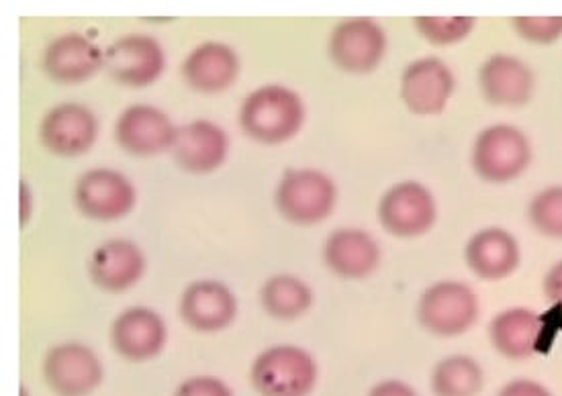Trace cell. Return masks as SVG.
<instances>
[{
  "instance_id": "1",
  "label": "cell",
  "mask_w": 562,
  "mask_h": 396,
  "mask_svg": "<svg viewBox=\"0 0 562 396\" xmlns=\"http://www.w3.org/2000/svg\"><path fill=\"white\" fill-rule=\"evenodd\" d=\"M305 103L301 94L282 84L252 90L239 109V125L248 137L265 146H279L303 129Z\"/></svg>"
},
{
  "instance_id": "2",
  "label": "cell",
  "mask_w": 562,
  "mask_h": 396,
  "mask_svg": "<svg viewBox=\"0 0 562 396\" xmlns=\"http://www.w3.org/2000/svg\"><path fill=\"white\" fill-rule=\"evenodd\" d=\"M532 142L516 125H488L474 137L471 166L487 184H509L532 163Z\"/></svg>"
},
{
  "instance_id": "3",
  "label": "cell",
  "mask_w": 562,
  "mask_h": 396,
  "mask_svg": "<svg viewBox=\"0 0 562 396\" xmlns=\"http://www.w3.org/2000/svg\"><path fill=\"white\" fill-rule=\"evenodd\" d=\"M338 203V186L326 172L315 168H291L282 174L274 206L293 225H317L326 220Z\"/></svg>"
},
{
  "instance_id": "4",
  "label": "cell",
  "mask_w": 562,
  "mask_h": 396,
  "mask_svg": "<svg viewBox=\"0 0 562 396\" xmlns=\"http://www.w3.org/2000/svg\"><path fill=\"white\" fill-rule=\"evenodd\" d=\"M481 305L473 288L459 280H440L417 301V321L436 338H459L479 319Z\"/></svg>"
},
{
  "instance_id": "5",
  "label": "cell",
  "mask_w": 562,
  "mask_h": 396,
  "mask_svg": "<svg viewBox=\"0 0 562 396\" xmlns=\"http://www.w3.org/2000/svg\"><path fill=\"white\" fill-rule=\"evenodd\" d=\"M319 378L317 362L299 346H272L254 360L250 381L260 396H310Z\"/></svg>"
},
{
  "instance_id": "6",
  "label": "cell",
  "mask_w": 562,
  "mask_h": 396,
  "mask_svg": "<svg viewBox=\"0 0 562 396\" xmlns=\"http://www.w3.org/2000/svg\"><path fill=\"white\" fill-rule=\"evenodd\" d=\"M376 217L386 234L414 239L428 234L438 219L436 196L417 180H403L386 189L376 206Z\"/></svg>"
},
{
  "instance_id": "7",
  "label": "cell",
  "mask_w": 562,
  "mask_h": 396,
  "mask_svg": "<svg viewBox=\"0 0 562 396\" xmlns=\"http://www.w3.org/2000/svg\"><path fill=\"white\" fill-rule=\"evenodd\" d=\"M385 54V30L372 19H346L329 33L327 56L341 72H374Z\"/></svg>"
},
{
  "instance_id": "8",
  "label": "cell",
  "mask_w": 562,
  "mask_h": 396,
  "mask_svg": "<svg viewBox=\"0 0 562 396\" xmlns=\"http://www.w3.org/2000/svg\"><path fill=\"white\" fill-rule=\"evenodd\" d=\"M457 90V76L440 58H419L401 73L400 97L409 113L434 117L445 113Z\"/></svg>"
},
{
  "instance_id": "9",
  "label": "cell",
  "mask_w": 562,
  "mask_h": 396,
  "mask_svg": "<svg viewBox=\"0 0 562 396\" xmlns=\"http://www.w3.org/2000/svg\"><path fill=\"white\" fill-rule=\"evenodd\" d=\"M75 203L92 220L127 217L137 203L134 182L113 168H92L76 180Z\"/></svg>"
},
{
  "instance_id": "10",
  "label": "cell",
  "mask_w": 562,
  "mask_h": 396,
  "mask_svg": "<svg viewBox=\"0 0 562 396\" xmlns=\"http://www.w3.org/2000/svg\"><path fill=\"white\" fill-rule=\"evenodd\" d=\"M166 68L162 45L151 35H123L104 49V72L121 87L146 89Z\"/></svg>"
},
{
  "instance_id": "11",
  "label": "cell",
  "mask_w": 562,
  "mask_h": 396,
  "mask_svg": "<svg viewBox=\"0 0 562 396\" xmlns=\"http://www.w3.org/2000/svg\"><path fill=\"white\" fill-rule=\"evenodd\" d=\"M103 376V364L89 346L68 341L45 353V384L58 396H89Z\"/></svg>"
},
{
  "instance_id": "12",
  "label": "cell",
  "mask_w": 562,
  "mask_h": 396,
  "mask_svg": "<svg viewBox=\"0 0 562 396\" xmlns=\"http://www.w3.org/2000/svg\"><path fill=\"white\" fill-rule=\"evenodd\" d=\"M177 129L162 109L139 103L127 106L119 115L113 135L125 154L151 158L172 149Z\"/></svg>"
},
{
  "instance_id": "13",
  "label": "cell",
  "mask_w": 562,
  "mask_h": 396,
  "mask_svg": "<svg viewBox=\"0 0 562 396\" xmlns=\"http://www.w3.org/2000/svg\"><path fill=\"white\" fill-rule=\"evenodd\" d=\"M99 121L89 106L61 103L49 109L40 125V139L45 149L59 158H78L94 146Z\"/></svg>"
},
{
  "instance_id": "14",
  "label": "cell",
  "mask_w": 562,
  "mask_h": 396,
  "mask_svg": "<svg viewBox=\"0 0 562 396\" xmlns=\"http://www.w3.org/2000/svg\"><path fill=\"white\" fill-rule=\"evenodd\" d=\"M178 310L194 331L217 333L236 321L237 298L220 280H196L184 288Z\"/></svg>"
},
{
  "instance_id": "15",
  "label": "cell",
  "mask_w": 562,
  "mask_h": 396,
  "mask_svg": "<svg viewBox=\"0 0 562 396\" xmlns=\"http://www.w3.org/2000/svg\"><path fill=\"white\" fill-rule=\"evenodd\" d=\"M479 89L488 104L516 109L532 101L536 78L524 59L493 54L479 68Z\"/></svg>"
},
{
  "instance_id": "16",
  "label": "cell",
  "mask_w": 562,
  "mask_h": 396,
  "mask_svg": "<svg viewBox=\"0 0 562 396\" xmlns=\"http://www.w3.org/2000/svg\"><path fill=\"white\" fill-rule=\"evenodd\" d=\"M172 156L178 166L189 174H211L222 168L229 139L217 123L209 118H196L178 127Z\"/></svg>"
},
{
  "instance_id": "17",
  "label": "cell",
  "mask_w": 562,
  "mask_h": 396,
  "mask_svg": "<svg viewBox=\"0 0 562 396\" xmlns=\"http://www.w3.org/2000/svg\"><path fill=\"white\" fill-rule=\"evenodd\" d=\"M464 262L476 279L499 282L509 279L521 264L518 237L504 227H485L469 237Z\"/></svg>"
},
{
  "instance_id": "18",
  "label": "cell",
  "mask_w": 562,
  "mask_h": 396,
  "mask_svg": "<svg viewBox=\"0 0 562 396\" xmlns=\"http://www.w3.org/2000/svg\"><path fill=\"white\" fill-rule=\"evenodd\" d=\"M168 329L162 317L148 307L125 308L111 325L113 350L130 362H146L162 352Z\"/></svg>"
},
{
  "instance_id": "19",
  "label": "cell",
  "mask_w": 562,
  "mask_h": 396,
  "mask_svg": "<svg viewBox=\"0 0 562 396\" xmlns=\"http://www.w3.org/2000/svg\"><path fill=\"white\" fill-rule=\"evenodd\" d=\"M44 70L58 84H80L104 70V52L82 33H64L45 47Z\"/></svg>"
},
{
  "instance_id": "20",
  "label": "cell",
  "mask_w": 562,
  "mask_h": 396,
  "mask_svg": "<svg viewBox=\"0 0 562 396\" xmlns=\"http://www.w3.org/2000/svg\"><path fill=\"white\" fill-rule=\"evenodd\" d=\"M146 272V256L130 239H109L90 253L89 276L106 293H123Z\"/></svg>"
},
{
  "instance_id": "21",
  "label": "cell",
  "mask_w": 562,
  "mask_h": 396,
  "mask_svg": "<svg viewBox=\"0 0 562 396\" xmlns=\"http://www.w3.org/2000/svg\"><path fill=\"white\" fill-rule=\"evenodd\" d=\"M381 246L364 229L340 227L327 235L324 244V262L340 279L362 280L381 264Z\"/></svg>"
},
{
  "instance_id": "22",
  "label": "cell",
  "mask_w": 562,
  "mask_h": 396,
  "mask_svg": "<svg viewBox=\"0 0 562 396\" xmlns=\"http://www.w3.org/2000/svg\"><path fill=\"white\" fill-rule=\"evenodd\" d=\"M184 82L203 94L229 89L239 73V58L232 45L205 42L196 45L180 66Z\"/></svg>"
},
{
  "instance_id": "23",
  "label": "cell",
  "mask_w": 562,
  "mask_h": 396,
  "mask_svg": "<svg viewBox=\"0 0 562 396\" xmlns=\"http://www.w3.org/2000/svg\"><path fill=\"white\" fill-rule=\"evenodd\" d=\"M544 315L528 307L505 308L488 324V341L509 360H524L542 346Z\"/></svg>"
},
{
  "instance_id": "24",
  "label": "cell",
  "mask_w": 562,
  "mask_h": 396,
  "mask_svg": "<svg viewBox=\"0 0 562 396\" xmlns=\"http://www.w3.org/2000/svg\"><path fill=\"white\" fill-rule=\"evenodd\" d=\"M260 305L272 319L293 321L313 305V291L305 280L293 274H277L260 288Z\"/></svg>"
},
{
  "instance_id": "25",
  "label": "cell",
  "mask_w": 562,
  "mask_h": 396,
  "mask_svg": "<svg viewBox=\"0 0 562 396\" xmlns=\"http://www.w3.org/2000/svg\"><path fill=\"white\" fill-rule=\"evenodd\" d=\"M485 372L481 364L464 353L442 358L429 376L434 396H476L483 391Z\"/></svg>"
},
{
  "instance_id": "26",
  "label": "cell",
  "mask_w": 562,
  "mask_h": 396,
  "mask_svg": "<svg viewBox=\"0 0 562 396\" xmlns=\"http://www.w3.org/2000/svg\"><path fill=\"white\" fill-rule=\"evenodd\" d=\"M528 220L548 239H562V184H552L533 194L528 205Z\"/></svg>"
},
{
  "instance_id": "27",
  "label": "cell",
  "mask_w": 562,
  "mask_h": 396,
  "mask_svg": "<svg viewBox=\"0 0 562 396\" xmlns=\"http://www.w3.org/2000/svg\"><path fill=\"white\" fill-rule=\"evenodd\" d=\"M414 27L428 44L454 45L473 33L476 21L473 16H417Z\"/></svg>"
},
{
  "instance_id": "28",
  "label": "cell",
  "mask_w": 562,
  "mask_h": 396,
  "mask_svg": "<svg viewBox=\"0 0 562 396\" xmlns=\"http://www.w3.org/2000/svg\"><path fill=\"white\" fill-rule=\"evenodd\" d=\"M512 27L528 44L552 45L562 39V16H516Z\"/></svg>"
},
{
  "instance_id": "29",
  "label": "cell",
  "mask_w": 562,
  "mask_h": 396,
  "mask_svg": "<svg viewBox=\"0 0 562 396\" xmlns=\"http://www.w3.org/2000/svg\"><path fill=\"white\" fill-rule=\"evenodd\" d=\"M175 396H234V393L215 376H193L178 386Z\"/></svg>"
},
{
  "instance_id": "30",
  "label": "cell",
  "mask_w": 562,
  "mask_h": 396,
  "mask_svg": "<svg viewBox=\"0 0 562 396\" xmlns=\"http://www.w3.org/2000/svg\"><path fill=\"white\" fill-rule=\"evenodd\" d=\"M497 396H552V393L540 382L518 378V381L507 382Z\"/></svg>"
},
{
  "instance_id": "31",
  "label": "cell",
  "mask_w": 562,
  "mask_h": 396,
  "mask_svg": "<svg viewBox=\"0 0 562 396\" xmlns=\"http://www.w3.org/2000/svg\"><path fill=\"white\" fill-rule=\"evenodd\" d=\"M542 288H544L547 298H550V303L562 308V260L552 264V268L548 270Z\"/></svg>"
},
{
  "instance_id": "32",
  "label": "cell",
  "mask_w": 562,
  "mask_h": 396,
  "mask_svg": "<svg viewBox=\"0 0 562 396\" xmlns=\"http://www.w3.org/2000/svg\"><path fill=\"white\" fill-rule=\"evenodd\" d=\"M367 396H419L415 393L414 386H409L407 382L395 381V378H389V381L379 382L374 384L369 391Z\"/></svg>"
},
{
  "instance_id": "33",
  "label": "cell",
  "mask_w": 562,
  "mask_h": 396,
  "mask_svg": "<svg viewBox=\"0 0 562 396\" xmlns=\"http://www.w3.org/2000/svg\"><path fill=\"white\" fill-rule=\"evenodd\" d=\"M33 208H35V201H33L30 182L21 180V186H19V223H21V227H25L30 223Z\"/></svg>"
},
{
  "instance_id": "34",
  "label": "cell",
  "mask_w": 562,
  "mask_h": 396,
  "mask_svg": "<svg viewBox=\"0 0 562 396\" xmlns=\"http://www.w3.org/2000/svg\"><path fill=\"white\" fill-rule=\"evenodd\" d=\"M21 396H30V391L25 386H21Z\"/></svg>"
}]
</instances>
